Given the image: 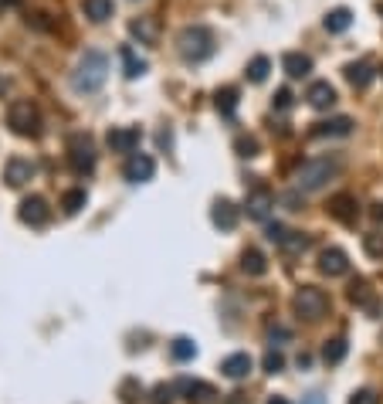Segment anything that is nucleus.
Wrapping results in <instances>:
<instances>
[{
    "instance_id": "nucleus-1",
    "label": "nucleus",
    "mask_w": 383,
    "mask_h": 404,
    "mask_svg": "<svg viewBox=\"0 0 383 404\" xmlns=\"http://www.w3.org/2000/svg\"><path fill=\"white\" fill-rule=\"evenodd\" d=\"M109 79V55L106 51H85L78 58L75 72H72V88L75 92H99Z\"/></svg>"
},
{
    "instance_id": "nucleus-2",
    "label": "nucleus",
    "mask_w": 383,
    "mask_h": 404,
    "mask_svg": "<svg viewBox=\"0 0 383 404\" xmlns=\"http://www.w3.org/2000/svg\"><path fill=\"white\" fill-rule=\"evenodd\" d=\"M336 173H340V160H336V157H315V160H306L302 166H299V173H295V187L306 191V194L322 191Z\"/></svg>"
},
{
    "instance_id": "nucleus-3",
    "label": "nucleus",
    "mask_w": 383,
    "mask_h": 404,
    "mask_svg": "<svg viewBox=\"0 0 383 404\" xmlns=\"http://www.w3.org/2000/svg\"><path fill=\"white\" fill-rule=\"evenodd\" d=\"M177 48H180V58L184 61H207L210 55H214V35H210V28H204V24H193V28H184L180 31V38H177Z\"/></svg>"
},
{
    "instance_id": "nucleus-4",
    "label": "nucleus",
    "mask_w": 383,
    "mask_h": 404,
    "mask_svg": "<svg viewBox=\"0 0 383 404\" xmlns=\"http://www.w3.org/2000/svg\"><path fill=\"white\" fill-rule=\"evenodd\" d=\"M7 126L17 133V136H38L41 133V113L35 102L21 99V102H10L7 109Z\"/></svg>"
},
{
    "instance_id": "nucleus-5",
    "label": "nucleus",
    "mask_w": 383,
    "mask_h": 404,
    "mask_svg": "<svg viewBox=\"0 0 383 404\" xmlns=\"http://www.w3.org/2000/svg\"><path fill=\"white\" fill-rule=\"evenodd\" d=\"M292 306H295V313L302 320H322L326 309H329V296L322 289H315V285H306V289L295 292V302Z\"/></svg>"
},
{
    "instance_id": "nucleus-6",
    "label": "nucleus",
    "mask_w": 383,
    "mask_h": 404,
    "mask_svg": "<svg viewBox=\"0 0 383 404\" xmlns=\"http://www.w3.org/2000/svg\"><path fill=\"white\" fill-rule=\"evenodd\" d=\"M68 163H72V170L75 173H92L95 170V146H92V140L88 136H72V143H68Z\"/></svg>"
},
{
    "instance_id": "nucleus-7",
    "label": "nucleus",
    "mask_w": 383,
    "mask_h": 404,
    "mask_svg": "<svg viewBox=\"0 0 383 404\" xmlns=\"http://www.w3.org/2000/svg\"><path fill=\"white\" fill-rule=\"evenodd\" d=\"M153 173H156V163L146 153H129V160L122 166V177L129 184H146V180H153Z\"/></svg>"
},
{
    "instance_id": "nucleus-8",
    "label": "nucleus",
    "mask_w": 383,
    "mask_h": 404,
    "mask_svg": "<svg viewBox=\"0 0 383 404\" xmlns=\"http://www.w3.org/2000/svg\"><path fill=\"white\" fill-rule=\"evenodd\" d=\"M139 140H143V133L136 126H112L109 136H106V143H109L112 153H132L139 146Z\"/></svg>"
},
{
    "instance_id": "nucleus-9",
    "label": "nucleus",
    "mask_w": 383,
    "mask_h": 404,
    "mask_svg": "<svg viewBox=\"0 0 383 404\" xmlns=\"http://www.w3.org/2000/svg\"><path fill=\"white\" fill-rule=\"evenodd\" d=\"M48 201L38 198V194H31V198H24L21 207H17V218L24 221V224H31V228H41V224H48Z\"/></svg>"
},
{
    "instance_id": "nucleus-10",
    "label": "nucleus",
    "mask_w": 383,
    "mask_h": 404,
    "mask_svg": "<svg viewBox=\"0 0 383 404\" xmlns=\"http://www.w3.org/2000/svg\"><path fill=\"white\" fill-rule=\"evenodd\" d=\"M35 173H38V166H35L31 160H24V157H10L7 166H3V180H7V187H24Z\"/></svg>"
},
{
    "instance_id": "nucleus-11",
    "label": "nucleus",
    "mask_w": 383,
    "mask_h": 404,
    "mask_svg": "<svg viewBox=\"0 0 383 404\" xmlns=\"http://www.w3.org/2000/svg\"><path fill=\"white\" fill-rule=\"evenodd\" d=\"M319 272L329 276V279L346 276V272H349V258H346L343 248H326V251L319 255Z\"/></svg>"
},
{
    "instance_id": "nucleus-12",
    "label": "nucleus",
    "mask_w": 383,
    "mask_h": 404,
    "mask_svg": "<svg viewBox=\"0 0 383 404\" xmlns=\"http://www.w3.org/2000/svg\"><path fill=\"white\" fill-rule=\"evenodd\" d=\"M244 207H248V218H255V221H265V218L271 214V207H275V198H271L265 187H258V191H251V194H248Z\"/></svg>"
},
{
    "instance_id": "nucleus-13",
    "label": "nucleus",
    "mask_w": 383,
    "mask_h": 404,
    "mask_svg": "<svg viewBox=\"0 0 383 404\" xmlns=\"http://www.w3.org/2000/svg\"><path fill=\"white\" fill-rule=\"evenodd\" d=\"M329 214H333L336 221H343V224H353L356 214H360V204H356L353 194H336V198L329 201Z\"/></svg>"
},
{
    "instance_id": "nucleus-14",
    "label": "nucleus",
    "mask_w": 383,
    "mask_h": 404,
    "mask_svg": "<svg viewBox=\"0 0 383 404\" xmlns=\"http://www.w3.org/2000/svg\"><path fill=\"white\" fill-rule=\"evenodd\" d=\"M306 99H308L312 109H333V106H336V88H333L329 81H312Z\"/></svg>"
},
{
    "instance_id": "nucleus-15",
    "label": "nucleus",
    "mask_w": 383,
    "mask_h": 404,
    "mask_svg": "<svg viewBox=\"0 0 383 404\" xmlns=\"http://www.w3.org/2000/svg\"><path fill=\"white\" fill-rule=\"evenodd\" d=\"M353 133V119L349 116H333V119H322L312 126V136L326 140V136H349Z\"/></svg>"
},
{
    "instance_id": "nucleus-16",
    "label": "nucleus",
    "mask_w": 383,
    "mask_h": 404,
    "mask_svg": "<svg viewBox=\"0 0 383 404\" xmlns=\"http://www.w3.org/2000/svg\"><path fill=\"white\" fill-rule=\"evenodd\" d=\"M119 61H122V72H126V79H143L146 75V58H139L136 55V48H129V44H122L119 48Z\"/></svg>"
},
{
    "instance_id": "nucleus-17",
    "label": "nucleus",
    "mask_w": 383,
    "mask_h": 404,
    "mask_svg": "<svg viewBox=\"0 0 383 404\" xmlns=\"http://www.w3.org/2000/svg\"><path fill=\"white\" fill-rule=\"evenodd\" d=\"M251 367H255V360L248 354H230V357H224L221 370H224V377H230V381H244L251 374Z\"/></svg>"
},
{
    "instance_id": "nucleus-18",
    "label": "nucleus",
    "mask_w": 383,
    "mask_h": 404,
    "mask_svg": "<svg viewBox=\"0 0 383 404\" xmlns=\"http://www.w3.org/2000/svg\"><path fill=\"white\" fill-rule=\"evenodd\" d=\"M282 68H285L288 79H306L308 72H312V58L302 55V51H288V55L282 58Z\"/></svg>"
},
{
    "instance_id": "nucleus-19",
    "label": "nucleus",
    "mask_w": 383,
    "mask_h": 404,
    "mask_svg": "<svg viewBox=\"0 0 383 404\" xmlns=\"http://www.w3.org/2000/svg\"><path fill=\"white\" fill-rule=\"evenodd\" d=\"M81 14H85L92 24H106L115 14V3L112 0H81Z\"/></svg>"
},
{
    "instance_id": "nucleus-20",
    "label": "nucleus",
    "mask_w": 383,
    "mask_h": 404,
    "mask_svg": "<svg viewBox=\"0 0 383 404\" xmlns=\"http://www.w3.org/2000/svg\"><path fill=\"white\" fill-rule=\"evenodd\" d=\"M210 221H214L221 231H234V228H237V207L230 201H217L214 211H210Z\"/></svg>"
},
{
    "instance_id": "nucleus-21",
    "label": "nucleus",
    "mask_w": 383,
    "mask_h": 404,
    "mask_svg": "<svg viewBox=\"0 0 383 404\" xmlns=\"http://www.w3.org/2000/svg\"><path fill=\"white\" fill-rule=\"evenodd\" d=\"M343 75L353 88H366V85L373 81V68H370L366 61H349V65L343 68Z\"/></svg>"
},
{
    "instance_id": "nucleus-22",
    "label": "nucleus",
    "mask_w": 383,
    "mask_h": 404,
    "mask_svg": "<svg viewBox=\"0 0 383 404\" xmlns=\"http://www.w3.org/2000/svg\"><path fill=\"white\" fill-rule=\"evenodd\" d=\"M180 387H184V394H187L193 404H214V398H217V391H214L210 384H204V381H184Z\"/></svg>"
},
{
    "instance_id": "nucleus-23",
    "label": "nucleus",
    "mask_w": 383,
    "mask_h": 404,
    "mask_svg": "<svg viewBox=\"0 0 383 404\" xmlns=\"http://www.w3.org/2000/svg\"><path fill=\"white\" fill-rule=\"evenodd\" d=\"M322 24H326L329 35H343V31H349V24H353V10H349V7H336V10L326 14Z\"/></svg>"
},
{
    "instance_id": "nucleus-24",
    "label": "nucleus",
    "mask_w": 383,
    "mask_h": 404,
    "mask_svg": "<svg viewBox=\"0 0 383 404\" xmlns=\"http://www.w3.org/2000/svg\"><path fill=\"white\" fill-rule=\"evenodd\" d=\"M241 269H244L248 276H265V272H268V258H265L258 248H248V251L241 255Z\"/></svg>"
},
{
    "instance_id": "nucleus-25",
    "label": "nucleus",
    "mask_w": 383,
    "mask_h": 404,
    "mask_svg": "<svg viewBox=\"0 0 383 404\" xmlns=\"http://www.w3.org/2000/svg\"><path fill=\"white\" fill-rule=\"evenodd\" d=\"M346 354H349V343H346L343 336H336V340H326V347H322V360H326L329 367L343 364Z\"/></svg>"
},
{
    "instance_id": "nucleus-26",
    "label": "nucleus",
    "mask_w": 383,
    "mask_h": 404,
    "mask_svg": "<svg viewBox=\"0 0 383 404\" xmlns=\"http://www.w3.org/2000/svg\"><path fill=\"white\" fill-rule=\"evenodd\" d=\"M214 106H217L221 116H234V109H237V88H234V85L217 88V92H214Z\"/></svg>"
},
{
    "instance_id": "nucleus-27",
    "label": "nucleus",
    "mask_w": 383,
    "mask_h": 404,
    "mask_svg": "<svg viewBox=\"0 0 383 404\" xmlns=\"http://www.w3.org/2000/svg\"><path fill=\"white\" fill-rule=\"evenodd\" d=\"M271 72V61L265 58V55H258V58H251L248 61V68H244V75H248V81H255V85H262V81L268 79Z\"/></svg>"
},
{
    "instance_id": "nucleus-28",
    "label": "nucleus",
    "mask_w": 383,
    "mask_h": 404,
    "mask_svg": "<svg viewBox=\"0 0 383 404\" xmlns=\"http://www.w3.org/2000/svg\"><path fill=\"white\" fill-rule=\"evenodd\" d=\"M143 384L136 381V377H126L122 384H119V398H122V404H139L143 401Z\"/></svg>"
},
{
    "instance_id": "nucleus-29",
    "label": "nucleus",
    "mask_w": 383,
    "mask_h": 404,
    "mask_svg": "<svg viewBox=\"0 0 383 404\" xmlns=\"http://www.w3.org/2000/svg\"><path fill=\"white\" fill-rule=\"evenodd\" d=\"M234 150H237V157H244V160H251V157H258V150H262V143H258V136H251V133H241V136L234 140Z\"/></svg>"
},
{
    "instance_id": "nucleus-30",
    "label": "nucleus",
    "mask_w": 383,
    "mask_h": 404,
    "mask_svg": "<svg viewBox=\"0 0 383 404\" xmlns=\"http://www.w3.org/2000/svg\"><path fill=\"white\" fill-rule=\"evenodd\" d=\"M129 35H132V38H139V41H143V44H153V38H156L153 21H146V17L132 21V24H129Z\"/></svg>"
},
{
    "instance_id": "nucleus-31",
    "label": "nucleus",
    "mask_w": 383,
    "mask_h": 404,
    "mask_svg": "<svg viewBox=\"0 0 383 404\" xmlns=\"http://www.w3.org/2000/svg\"><path fill=\"white\" fill-rule=\"evenodd\" d=\"M85 204H88V194H85V191H68V194L61 198V211L72 218V214H78Z\"/></svg>"
},
{
    "instance_id": "nucleus-32",
    "label": "nucleus",
    "mask_w": 383,
    "mask_h": 404,
    "mask_svg": "<svg viewBox=\"0 0 383 404\" xmlns=\"http://www.w3.org/2000/svg\"><path fill=\"white\" fill-rule=\"evenodd\" d=\"M170 350H173L177 360H193V357H197V343H193L190 336H177Z\"/></svg>"
},
{
    "instance_id": "nucleus-33",
    "label": "nucleus",
    "mask_w": 383,
    "mask_h": 404,
    "mask_svg": "<svg viewBox=\"0 0 383 404\" xmlns=\"http://www.w3.org/2000/svg\"><path fill=\"white\" fill-rule=\"evenodd\" d=\"M262 367H265V374H282V370H285V357H282V350H278V347H271L268 354H265V360H262Z\"/></svg>"
},
{
    "instance_id": "nucleus-34",
    "label": "nucleus",
    "mask_w": 383,
    "mask_h": 404,
    "mask_svg": "<svg viewBox=\"0 0 383 404\" xmlns=\"http://www.w3.org/2000/svg\"><path fill=\"white\" fill-rule=\"evenodd\" d=\"M363 248L370 258H383V235H363Z\"/></svg>"
},
{
    "instance_id": "nucleus-35",
    "label": "nucleus",
    "mask_w": 383,
    "mask_h": 404,
    "mask_svg": "<svg viewBox=\"0 0 383 404\" xmlns=\"http://www.w3.org/2000/svg\"><path fill=\"white\" fill-rule=\"evenodd\" d=\"M292 102H295V95H292V88H278V92H275V99H271V106H275L278 113H285V109H292Z\"/></svg>"
},
{
    "instance_id": "nucleus-36",
    "label": "nucleus",
    "mask_w": 383,
    "mask_h": 404,
    "mask_svg": "<svg viewBox=\"0 0 383 404\" xmlns=\"http://www.w3.org/2000/svg\"><path fill=\"white\" fill-rule=\"evenodd\" d=\"M265 235H268V242H275V244H285L288 238H292V231H288L285 224H268V231H265Z\"/></svg>"
},
{
    "instance_id": "nucleus-37",
    "label": "nucleus",
    "mask_w": 383,
    "mask_h": 404,
    "mask_svg": "<svg viewBox=\"0 0 383 404\" xmlns=\"http://www.w3.org/2000/svg\"><path fill=\"white\" fill-rule=\"evenodd\" d=\"M349 299H353V302H366V306H370V292H366V282H363V279H356V282H353Z\"/></svg>"
},
{
    "instance_id": "nucleus-38",
    "label": "nucleus",
    "mask_w": 383,
    "mask_h": 404,
    "mask_svg": "<svg viewBox=\"0 0 383 404\" xmlns=\"http://www.w3.org/2000/svg\"><path fill=\"white\" fill-rule=\"evenodd\" d=\"M288 340H292V333H288L285 326H275V329L268 333V343H271V347H285Z\"/></svg>"
},
{
    "instance_id": "nucleus-39",
    "label": "nucleus",
    "mask_w": 383,
    "mask_h": 404,
    "mask_svg": "<svg viewBox=\"0 0 383 404\" xmlns=\"http://www.w3.org/2000/svg\"><path fill=\"white\" fill-rule=\"evenodd\" d=\"M349 404H377V394H373L370 387H363V391H353Z\"/></svg>"
},
{
    "instance_id": "nucleus-40",
    "label": "nucleus",
    "mask_w": 383,
    "mask_h": 404,
    "mask_svg": "<svg viewBox=\"0 0 383 404\" xmlns=\"http://www.w3.org/2000/svg\"><path fill=\"white\" fill-rule=\"evenodd\" d=\"M170 401H173V387L170 384H159L153 391V404H170Z\"/></svg>"
},
{
    "instance_id": "nucleus-41",
    "label": "nucleus",
    "mask_w": 383,
    "mask_h": 404,
    "mask_svg": "<svg viewBox=\"0 0 383 404\" xmlns=\"http://www.w3.org/2000/svg\"><path fill=\"white\" fill-rule=\"evenodd\" d=\"M224 404H248V398H244L241 391H234V394H228V401Z\"/></svg>"
},
{
    "instance_id": "nucleus-42",
    "label": "nucleus",
    "mask_w": 383,
    "mask_h": 404,
    "mask_svg": "<svg viewBox=\"0 0 383 404\" xmlns=\"http://www.w3.org/2000/svg\"><path fill=\"white\" fill-rule=\"evenodd\" d=\"M370 218H373V221H383V204H373V211H370Z\"/></svg>"
},
{
    "instance_id": "nucleus-43",
    "label": "nucleus",
    "mask_w": 383,
    "mask_h": 404,
    "mask_svg": "<svg viewBox=\"0 0 383 404\" xmlns=\"http://www.w3.org/2000/svg\"><path fill=\"white\" fill-rule=\"evenodd\" d=\"M302 404H326V401H322V394H308Z\"/></svg>"
},
{
    "instance_id": "nucleus-44",
    "label": "nucleus",
    "mask_w": 383,
    "mask_h": 404,
    "mask_svg": "<svg viewBox=\"0 0 383 404\" xmlns=\"http://www.w3.org/2000/svg\"><path fill=\"white\" fill-rule=\"evenodd\" d=\"M268 404H288V401H285V398H271Z\"/></svg>"
},
{
    "instance_id": "nucleus-45",
    "label": "nucleus",
    "mask_w": 383,
    "mask_h": 404,
    "mask_svg": "<svg viewBox=\"0 0 383 404\" xmlns=\"http://www.w3.org/2000/svg\"><path fill=\"white\" fill-rule=\"evenodd\" d=\"M0 3H21V0H0Z\"/></svg>"
},
{
    "instance_id": "nucleus-46",
    "label": "nucleus",
    "mask_w": 383,
    "mask_h": 404,
    "mask_svg": "<svg viewBox=\"0 0 383 404\" xmlns=\"http://www.w3.org/2000/svg\"><path fill=\"white\" fill-rule=\"evenodd\" d=\"M380 14H383V3H380Z\"/></svg>"
}]
</instances>
